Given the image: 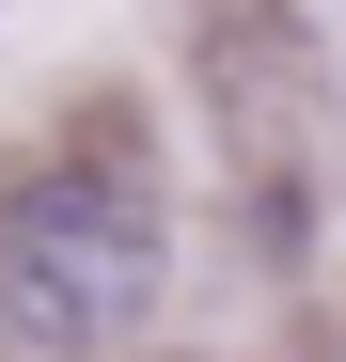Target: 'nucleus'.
I'll return each mask as SVG.
<instances>
[{
    "mask_svg": "<svg viewBox=\"0 0 346 362\" xmlns=\"http://www.w3.org/2000/svg\"><path fill=\"white\" fill-rule=\"evenodd\" d=\"M142 299H157V189L142 173L64 158V173H32L0 205V346L95 362V346L142 331Z\"/></svg>",
    "mask_w": 346,
    "mask_h": 362,
    "instance_id": "nucleus-1",
    "label": "nucleus"
}]
</instances>
